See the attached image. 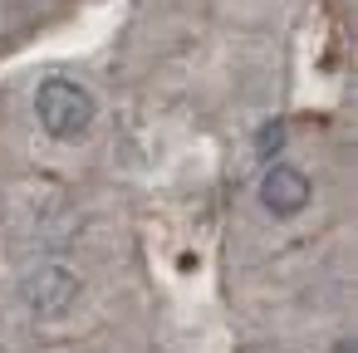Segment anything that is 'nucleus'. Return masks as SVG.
<instances>
[{"mask_svg": "<svg viewBox=\"0 0 358 353\" xmlns=\"http://www.w3.org/2000/svg\"><path fill=\"white\" fill-rule=\"evenodd\" d=\"M35 118H40V128H45L50 138L74 143V138H84L89 123H94V94L79 89V84H69V79H45V84L35 89Z\"/></svg>", "mask_w": 358, "mask_h": 353, "instance_id": "1", "label": "nucleus"}, {"mask_svg": "<svg viewBox=\"0 0 358 353\" xmlns=\"http://www.w3.org/2000/svg\"><path fill=\"white\" fill-rule=\"evenodd\" d=\"M79 299V275L69 265H40L30 280H25V304L40 314V319H64Z\"/></svg>", "mask_w": 358, "mask_h": 353, "instance_id": "2", "label": "nucleus"}, {"mask_svg": "<svg viewBox=\"0 0 358 353\" xmlns=\"http://www.w3.org/2000/svg\"><path fill=\"white\" fill-rule=\"evenodd\" d=\"M309 177L299 172V167H289V162H275V167H265V177H260V201H265V211L270 216H299L304 206H309Z\"/></svg>", "mask_w": 358, "mask_h": 353, "instance_id": "3", "label": "nucleus"}]
</instances>
